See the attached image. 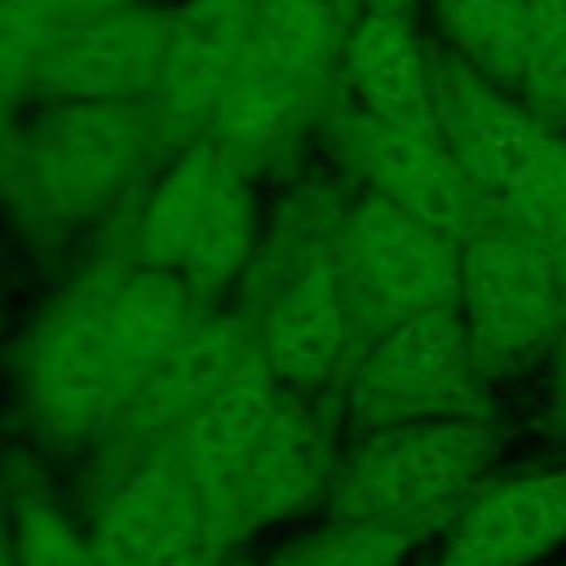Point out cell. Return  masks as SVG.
Instances as JSON below:
<instances>
[{"mask_svg":"<svg viewBox=\"0 0 566 566\" xmlns=\"http://www.w3.org/2000/svg\"><path fill=\"white\" fill-rule=\"evenodd\" d=\"M212 310L221 305L168 270L97 239L22 340L18 394L31 433L53 455L93 460L115 442L137 380Z\"/></svg>","mask_w":566,"mask_h":566,"instance_id":"6da1fadb","label":"cell"},{"mask_svg":"<svg viewBox=\"0 0 566 566\" xmlns=\"http://www.w3.org/2000/svg\"><path fill=\"white\" fill-rule=\"evenodd\" d=\"M336 429L261 358L164 447L181 460L221 539L243 553L270 526L323 509L340 460Z\"/></svg>","mask_w":566,"mask_h":566,"instance_id":"7a4b0ae2","label":"cell"},{"mask_svg":"<svg viewBox=\"0 0 566 566\" xmlns=\"http://www.w3.org/2000/svg\"><path fill=\"white\" fill-rule=\"evenodd\" d=\"M172 150L146 102H35L0 150V208L35 248L102 239Z\"/></svg>","mask_w":566,"mask_h":566,"instance_id":"3957f363","label":"cell"},{"mask_svg":"<svg viewBox=\"0 0 566 566\" xmlns=\"http://www.w3.org/2000/svg\"><path fill=\"white\" fill-rule=\"evenodd\" d=\"M261 221V172L230 146L199 137L168 155L137 208L102 239L168 270L203 301L230 305Z\"/></svg>","mask_w":566,"mask_h":566,"instance_id":"277c9868","label":"cell"},{"mask_svg":"<svg viewBox=\"0 0 566 566\" xmlns=\"http://www.w3.org/2000/svg\"><path fill=\"white\" fill-rule=\"evenodd\" d=\"M500 438L504 433L491 416L411 420L354 433L340 447L318 517L420 526L442 539L464 504L495 478Z\"/></svg>","mask_w":566,"mask_h":566,"instance_id":"5b68a950","label":"cell"},{"mask_svg":"<svg viewBox=\"0 0 566 566\" xmlns=\"http://www.w3.org/2000/svg\"><path fill=\"white\" fill-rule=\"evenodd\" d=\"M433 102L442 142L486 217L548 230L566 212V128L535 115L517 93L482 80L442 40L433 49Z\"/></svg>","mask_w":566,"mask_h":566,"instance_id":"8992f818","label":"cell"},{"mask_svg":"<svg viewBox=\"0 0 566 566\" xmlns=\"http://www.w3.org/2000/svg\"><path fill=\"white\" fill-rule=\"evenodd\" d=\"M80 522L102 566H239L164 442H111L88 460Z\"/></svg>","mask_w":566,"mask_h":566,"instance_id":"52a82bcc","label":"cell"},{"mask_svg":"<svg viewBox=\"0 0 566 566\" xmlns=\"http://www.w3.org/2000/svg\"><path fill=\"white\" fill-rule=\"evenodd\" d=\"M460 314L486 380L566 349V270L539 230L482 221L464 239Z\"/></svg>","mask_w":566,"mask_h":566,"instance_id":"ba28073f","label":"cell"},{"mask_svg":"<svg viewBox=\"0 0 566 566\" xmlns=\"http://www.w3.org/2000/svg\"><path fill=\"white\" fill-rule=\"evenodd\" d=\"M486 385L491 380L473 354L464 314L451 305L371 336L340 389L336 420L367 433L411 420L491 416Z\"/></svg>","mask_w":566,"mask_h":566,"instance_id":"9c48e42d","label":"cell"},{"mask_svg":"<svg viewBox=\"0 0 566 566\" xmlns=\"http://www.w3.org/2000/svg\"><path fill=\"white\" fill-rule=\"evenodd\" d=\"M460 234L389 199L354 190L336 234V265L367 336L460 305Z\"/></svg>","mask_w":566,"mask_h":566,"instance_id":"30bf717a","label":"cell"},{"mask_svg":"<svg viewBox=\"0 0 566 566\" xmlns=\"http://www.w3.org/2000/svg\"><path fill=\"white\" fill-rule=\"evenodd\" d=\"M323 133L336 155V168L358 190L389 199L407 212H420L460 239H469L482 221H491L438 128L367 115L340 93Z\"/></svg>","mask_w":566,"mask_h":566,"instance_id":"8fae6325","label":"cell"},{"mask_svg":"<svg viewBox=\"0 0 566 566\" xmlns=\"http://www.w3.org/2000/svg\"><path fill=\"white\" fill-rule=\"evenodd\" d=\"M243 323L252 327L270 371L336 420L340 389L371 340L336 265V248Z\"/></svg>","mask_w":566,"mask_h":566,"instance_id":"7c38bea8","label":"cell"},{"mask_svg":"<svg viewBox=\"0 0 566 566\" xmlns=\"http://www.w3.org/2000/svg\"><path fill=\"white\" fill-rule=\"evenodd\" d=\"M261 0H177L168 4L164 57L146 106L177 146L208 133L221 97L243 71L256 40Z\"/></svg>","mask_w":566,"mask_h":566,"instance_id":"4fadbf2b","label":"cell"},{"mask_svg":"<svg viewBox=\"0 0 566 566\" xmlns=\"http://www.w3.org/2000/svg\"><path fill=\"white\" fill-rule=\"evenodd\" d=\"M433 49L416 0H367L349 22L340 57V93L367 115L438 128ZM442 133V128H438Z\"/></svg>","mask_w":566,"mask_h":566,"instance_id":"5bb4252c","label":"cell"},{"mask_svg":"<svg viewBox=\"0 0 566 566\" xmlns=\"http://www.w3.org/2000/svg\"><path fill=\"white\" fill-rule=\"evenodd\" d=\"M252 363H261L252 327L226 305L212 310L137 380L115 442H172Z\"/></svg>","mask_w":566,"mask_h":566,"instance_id":"9a60e30c","label":"cell"},{"mask_svg":"<svg viewBox=\"0 0 566 566\" xmlns=\"http://www.w3.org/2000/svg\"><path fill=\"white\" fill-rule=\"evenodd\" d=\"M168 35V4L124 0L84 22L35 84V102H146Z\"/></svg>","mask_w":566,"mask_h":566,"instance_id":"2e32d148","label":"cell"},{"mask_svg":"<svg viewBox=\"0 0 566 566\" xmlns=\"http://www.w3.org/2000/svg\"><path fill=\"white\" fill-rule=\"evenodd\" d=\"M566 544V464L491 478L455 517L433 566H531Z\"/></svg>","mask_w":566,"mask_h":566,"instance_id":"e0dca14e","label":"cell"},{"mask_svg":"<svg viewBox=\"0 0 566 566\" xmlns=\"http://www.w3.org/2000/svg\"><path fill=\"white\" fill-rule=\"evenodd\" d=\"M438 40L482 80L517 93L531 49V0H429Z\"/></svg>","mask_w":566,"mask_h":566,"instance_id":"ac0fdd59","label":"cell"},{"mask_svg":"<svg viewBox=\"0 0 566 566\" xmlns=\"http://www.w3.org/2000/svg\"><path fill=\"white\" fill-rule=\"evenodd\" d=\"M9 544L18 566H102L84 522L31 469L4 473Z\"/></svg>","mask_w":566,"mask_h":566,"instance_id":"d6986e66","label":"cell"},{"mask_svg":"<svg viewBox=\"0 0 566 566\" xmlns=\"http://www.w3.org/2000/svg\"><path fill=\"white\" fill-rule=\"evenodd\" d=\"M124 0H0V66L35 106V84L57 49Z\"/></svg>","mask_w":566,"mask_h":566,"instance_id":"ffe728a7","label":"cell"},{"mask_svg":"<svg viewBox=\"0 0 566 566\" xmlns=\"http://www.w3.org/2000/svg\"><path fill=\"white\" fill-rule=\"evenodd\" d=\"M433 531L420 526H394V522H327L287 548H279L261 566H407L424 544H433Z\"/></svg>","mask_w":566,"mask_h":566,"instance_id":"44dd1931","label":"cell"},{"mask_svg":"<svg viewBox=\"0 0 566 566\" xmlns=\"http://www.w3.org/2000/svg\"><path fill=\"white\" fill-rule=\"evenodd\" d=\"M517 97L566 128V0H531V49Z\"/></svg>","mask_w":566,"mask_h":566,"instance_id":"7402d4cb","label":"cell"},{"mask_svg":"<svg viewBox=\"0 0 566 566\" xmlns=\"http://www.w3.org/2000/svg\"><path fill=\"white\" fill-rule=\"evenodd\" d=\"M31 111V102L22 97V88L9 80V71L0 66V150L13 142V133H18V124H22V115Z\"/></svg>","mask_w":566,"mask_h":566,"instance_id":"603a6c76","label":"cell"},{"mask_svg":"<svg viewBox=\"0 0 566 566\" xmlns=\"http://www.w3.org/2000/svg\"><path fill=\"white\" fill-rule=\"evenodd\" d=\"M539 234L548 239V248L557 252V261H562V270H566V212H562V217H557L548 230H539Z\"/></svg>","mask_w":566,"mask_h":566,"instance_id":"cb8c5ba5","label":"cell"},{"mask_svg":"<svg viewBox=\"0 0 566 566\" xmlns=\"http://www.w3.org/2000/svg\"><path fill=\"white\" fill-rule=\"evenodd\" d=\"M0 566H18V562H13V544H9V509H4V486H0Z\"/></svg>","mask_w":566,"mask_h":566,"instance_id":"d4e9b609","label":"cell"},{"mask_svg":"<svg viewBox=\"0 0 566 566\" xmlns=\"http://www.w3.org/2000/svg\"><path fill=\"white\" fill-rule=\"evenodd\" d=\"M553 438H557V442H566V411H557V416H553Z\"/></svg>","mask_w":566,"mask_h":566,"instance_id":"484cf974","label":"cell"},{"mask_svg":"<svg viewBox=\"0 0 566 566\" xmlns=\"http://www.w3.org/2000/svg\"><path fill=\"white\" fill-rule=\"evenodd\" d=\"M0 486H4V473H0Z\"/></svg>","mask_w":566,"mask_h":566,"instance_id":"4316f807","label":"cell"},{"mask_svg":"<svg viewBox=\"0 0 566 566\" xmlns=\"http://www.w3.org/2000/svg\"><path fill=\"white\" fill-rule=\"evenodd\" d=\"M239 566H248V562H239Z\"/></svg>","mask_w":566,"mask_h":566,"instance_id":"83f0119b","label":"cell"}]
</instances>
